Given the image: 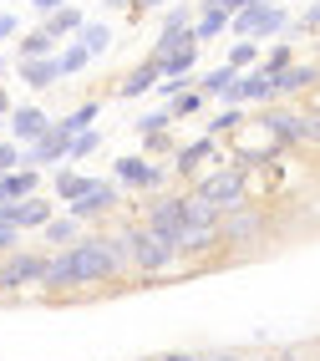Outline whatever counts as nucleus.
<instances>
[{
    "label": "nucleus",
    "instance_id": "obj_1",
    "mask_svg": "<svg viewBox=\"0 0 320 361\" xmlns=\"http://www.w3.org/2000/svg\"><path fill=\"white\" fill-rule=\"evenodd\" d=\"M71 255V275H77V290H102V285H122L128 280V270L117 264L107 234H82L66 245Z\"/></svg>",
    "mask_w": 320,
    "mask_h": 361
},
{
    "label": "nucleus",
    "instance_id": "obj_2",
    "mask_svg": "<svg viewBox=\"0 0 320 361\" xmlns=\"http://www.w3.org/2000/svg\"><path fill=\"white\" fill-rule=\"evenodd\" d=\"M219 245L229 255H259L269 245V209H259L254 199L224 209L219 214Z\"/></svg>",
    "mask_w": 320,
    "mask_h": 361
},
{
    "label": "nucleus",
    "instance_id": "obj_3",
    "mask_svg": "<svg viewBox=\"0 0 320 361\" xmlns=\"http://www.w3.org/2000/svg\"><path fill=\"white\" fill-rule=\"evenodd\" d=\"M250 173H254V163H209L204 168V178L193 183L204 199H214L219 209H234V204H244L250 199Z\"/></svg>",
    "mask_w": 320,
    "mask_h": 361
},
{
    "label": "nucleus",
    "instance_id": "obj_4",
    "mask_svg": "<svg viewBox=\"0 0 320 361\" xmlns=\"http://www.w3.org/2000/svg\"><path fill=\"white\" fill-rule=\"evenodd\" d=\"M259 123L269 128V137H275L280 148H305V142H310V112L295 107V102H269V107H259Z\"/></svg>",
    "mask_w": 320,
    "mask_h": 361
},
{
    "label": "nucleus",
    "instance_id": "obj_5",
    "mask_svg": "<svg viewBox=\"0 0 320 361\" xmlns=\"http://www.w3.org/2000/svg\"><path fill=\"white\" fill-rule=\"evenodd\" d=\"M290 26V11L275 6V0H264V6H239L229 16V31L234 36H250V41H264V36H285Z\"/></svg>",
    "mask_w": 320,
    "mask_h": 361
},
{
    "label": "nucleus",
    "instance_id": "obj_6",
    "mask_svg": "<svg viewBox=\"0 0 320 361\" xmlns=\"http://www.w3.org/2000/svg\"><path fill=\"white\" fill-rule=\"evenodd\" d=\"M117 209H122V183H102V178H97V183L87 188V194H77V199L66 204V214H71V219H77L82 229H87V224L112 219Z\"/></svg>",
    "mask_w": 320,
    "mask_h": 361
},
{
    "label": "nucleus",
    "instance_id": "obj_7",
    "mask_svg": "<svg viewBox=\"0 0 320 361\" xmlns=\"http://www.w3.org/2000/svg\"><path fill=\"white\" fill-rule=\"evenodd\" d=\"M36 275H41V255L36 250H6L0 255V300H11L16 290H36Z\"/></svg>",
    "mask_w": 320,
    "mask_h": 361
},
{
    "label": "nucleus",
    "instance_id": "obj_8",
    "mask_svg": "<svg viewBox=\"0 0 320 361\" xmlns=\"http://www.w3.org/2000/svg\"><path fill=\"white\" fill-rule=\"evenodd\" d=\"M112 183H122V188H163L168 183V168H158L147 153H128V158H117Z\"/></svg>",
    "mask_w": 320,
    "mask_h": 361
},
{
    "label": "nucleus",
    "instance_id": "obj_9",
    "mask_svg": "<svg viewBox=\"0 0 320 361\" xmlns=\"http://www.w3.org/2000/svg\"><path fill=\"white\" fill-rule=\"evenodd\" d=\"M315 87H320V61H290L285 71H275V102H300Z\"/></svg>",
    "mask_w": 320,
    "mask_h": 361
},
{
    "label": "nucleus",
    "instance_id": "obj_10",
    "mask_svg": "<svg viewBox=\"0 0 320 361\" xmlns=\"http://www.w3.org/2000/svg\"><path fill=\"white\" fill-rule=\"evenodd\" d=\"M36 290L46 295H71L77 290V275H71V255L66 250H51V255H41V275H36Z\"/></svg>",
    "mask_w": 320,
    "mask_h": 361
},
{
    "label": "nucleus",
    "instance_id": "obj_11",
    "mask_svg": "<svg viewBox=\"0 0 320 361\" xmlns=\"http://www.w3.org/2000/svg\"><path fill=\"white\" fill-rule=\"evenodd\" d=\"M142 224L153 234H163V239H173L183 229V188H178V194H158L153 204L142 209Z\"/></svg>",
    "mask_w": 320,
    "mask_h": 361
},
{
    "label": "nucleus",
    "instance_id": "obj_12",
    "mask_svg": "<svg viewBox=\"0 0 320 361\" xmlns=\"http://www.w3.org/2000/svg\"><path fill=\"white\" fill-rule=\"evenodd\" d=\"M234 102L239 107H269L275 102V77H269L264 66H250L234 77Z\"/></svg>",
    "mask_w": 320,
    "mask_h": 361
},
{
    "label": "nucleus",
    "instance_id": "obj_13",
    "mask_svg": "<svg viewBox=\"0 0 320 361\" xmlns=\"http://www.w3.org/2000/svg\"><path fill=\"white\" fill-rule=\"evenodd\" d=\"M46 128H51V117H46L41 107H16V112H6V133H11V142H20V148H26V142H36Z\"/></svg>",
    "mask_w": 320,
    "mask_h": 361
},
{
    "label": "nucleus",
    "instance_id": "obj_14",
    "mask_svg": "<svg viewBox=\"0 0 320 361\" xmlns=\"http://www.w3.org/2000/svg\"><path fill=\"white\" fill-rule=\"evenodd\" d=\"M66 133H56V128H46L36 142H26V148H20V153H26V168H51V163H61L66 158Z\"/></svg>",
    "mask_w": 320,
    "mask_h": 361
},
{
    "label": "nucleus",
    "instance_id": "obj_15",
    "mask_svg": "<svg viewBox=\"0 0 320 361\" xmlns=\"http://www.w3.org/2000/svg\"><path fill=\"white\" fill-rule=\"evenodd\" d=\"M214 153H219V137H209V133H204L199 142H188V148H173V173H178V178H193V173H199V168H204Z\"/></svg>",
    "mask_w": 320,
    "mask_h": 361
},
{
    "label": "nucleus",
    "instance_id": "obj_16",
    "mask_svg": "<svg viewBox=\"0 0 320 361\" xmlns=\"http://www.w3.org/2000/svg\"><path fill=\"white\" fill-rule=\"evenodd\" d=\"M234 77H239V71H234L229 61H219L214 71H204V77H199V92H204L209 102H224V107H239V102H234Z\"/></svg>",
    "mask_w": 320,
    "mask_h": 361
},
{
    "label": "nucleus",
    "instance_id": "obj_17",
    "mask_svg": "<svg viewBox=\"0 0 320 361\" xmlns=\"http://www.w3.org/2000/svg\"><path fill=\"white\" fill-rule=\"evenodd\" d=\"M16 71H20V82H26V87H36V92H46V87H56V82H61V61H56V56L16 61Z\"/></svg>",
    "mask_w": 320,
    "mask_h": 361
},
{
    "label": "nucleus",
    "instance_id": "obj_18",
    "mask_svg": "<svg viewBox=\"0 0 320 361\" xmlns=\"http://www.w3.org/2000/svg\"><path fill=\"white\" fill-rule=\"evenodd\" d=\"M36 183H41L36 168H11V173H0V204L31 199V194H36Z\"/></svg>",
    "mask_w": 320,
    "mask_h": 361
},
{
    "label": "nucleus",
    "instance_id": "obj_19",
    "mask_svg": "<svg viewBox=\"0 0 320 361\" xmlns=\"http://www.w3.org/2000/svg\"><path fill=\"white\" fill-rule=\"evenodd\" d=\"M46 219H51V204H46L41 194L16 199V204H11V224H16V229H41Z\"/></svg>",
    "mask_w": 320,
    "mask_h": 361
},
{
    "label": "nucleus",
    "instance_id": "obj_20",
    "mask_svg": "<svg viewBox=\"0 0 320 361\" xmlns=\"http://www.w3.org/2000/svg\"><path fill=\"white\" fill-rule=\"evenodd\" d=\"M56 46H61V41H56L51 31H46V26H41V31H26V36H20V41H16V61H36V56H56Z\"/></svg>",
    "mask_w": 320,
    "mask_h": 361
},
{
    "label": "nucleus",
    "instance_id": "obj_21",
    "mask_svg": "<svg viewBox=\"0 0 320 361\" xmlns=\"http://www.w3.org/2000/svg\"><path fill=\"white\" fill-rule=\"evenodd\" d=\"M219 209L214 199H204L199 188H183V224H219Z\"/></svg>",
    "mask_w": 320,
    "mask_h": 361
},
{
    "label": "nucleus",
    "instance_id": "obj_22",
    "mask_svg": "<svg viewBox=\"0 0 320 361\" xmlns=\"http://www.w3.org/2000/svg\"><path fill=\"white\" fill-rule=\"evenodd\" d=\"M229 31V16L219 11V6H204L199 0V16H193V41H214V36H224Z\"/></svg>",
    "mask_w": 320,
    "mask_h": 361
},
{
    "label": "nucleus",
    "instance_id": "obj_23",
    "mask_svg": "<svg viewBox=\"0 0 320 361\" xmlns=\"http://www.w3.org/2000/svg\"><path fill=\"white\" fill-rule=\"evenodd\" d=\"M41 234H46V245H51V250H66L71 239H82V224L71 219V214H51V219L41 224Z\"/></svg>",
    "mask_w": 320,
    "mask_h": 361
},
{
    "label": "nucleus",
    "instance_id": "obj_24",
    "mask_svg": "<svg viewBox=\"0 0 320 361\" xmlns=\"http://www.w3.org/2000/svg\"><path fill=\"white\" fill-rule=\"evenodd\" d=\"M153 87H158V66L142 61V66H133L128 77L117 82V97H142V92H153Z\"/></svg>",
    "mask_w": 320,
    "mask_h": 361
},
{
    "label": "nucleus",
    "instance_id": "obj_25",
    "mask_svg": "<svg viewBox=\"0 0 320 361\" xmlns=\"http://www.w3.org/2000/svg\"><path fill=\"white\" fill-rule=\"evenodd\" d=\"M82 20H87V16H82L77 6H61V11L46 16V31H51V36L61 41V36H77V31H82Z\"/></svg>",
    "mask_w": 320,
    "mask_h": 361
},
{
    "label": "nucleus",
    "instance_id": "obj_26",
    "mask_svg": "<svg viewBox=\"0 0 320 361\" xmlns=\"http://www.w3.org/2000/svg\"><path fill=\"white\" fill-rule=\"evenodd\" d=\"M97 112H102V102H82L77 112H66V117H56V123H51V128L71 137V133H82V128H92V123H97Z\"/></svg>",
    "mask_w": 320,
    "mask_h": 361
},
{
    "label": "nucleus",
    "instance_id": "obj_27",
    "mask_svg": "<svg viewBox=\"0 0 320 361\" xmlns=\"http://www.w3.org/2000/svg\"><path fill=\"white\" fill-rule=\"evenodd\" d=\"M77 46H87V56H102L107 46H112V26H97V20H82V31H77Z\"/></svg>",
    "mask_w": 320,
    "mask_h": 361
},
{
    "label": "nucleus",
    "instance_id": "obj_28",
    "mask_svg": "<svg viewBox=\"0 0 320 361\" xmlns=\"http://www.w3.org/2000/svg\"><path fill=\"white\" fill-rule=\"evenodd\" d=\"M234 71H250V66H259V41H250V36H239L234 46H229V56H224Z\"/></svg>",
    "mask_w": 320,
    "mask_h": 361
},
{
    "label": "nucleus",
    "instance_id": "obj_29",
    "mask_svg": "<svg viewBox=\"0 0 320 361\" xmlns=\"http://www.w3.org/2000/svg\"><path fill=\"white\" fill-rule=\"evenodd\" d=\"M92 183H97L92 173H56V199H61V204H71L77 194H87Z\"/></svg>",
    "mask_w": 320,
    "mask_h": 361
},
{
    "label": "nucleus",
    "instance_id": "obj_30",
    "mask_svg": "<svg viewBox=\"0 0 320 361\" xmlns=\"http://www.w3.org/2000/svg\"><path fill=\"white\" fill-rule=\"evenodd\" d=\"M97 148H102V133H97V128H82V133H71V142H66V158H92Z\"/></svg>",
    "mask_w": 320,
    "mask_h": 361
},
{
    "label": "nucleus",
    "instance_id": "obj_31",
    "mask_svg": "<svg viewBox=\"0 0 320 361\" xmlns=\"http://www.w3.org/2000/svg\"><path fill=\"white\" fill-rule=\"evenodd\" d=\"M193 16H199V6H168L163 11V31H193Z\"/></svg>",
    "mask_w": 320,
    "mask_h": 361
},
{
    "label": "nucleus",
    "instance_id": "obj_32",
    "mask_svg": "<svg viewBox=\"0 0 320 361\" xmlns=\"http://www.w3.org/2000/svg\"><path fill=\"white\" fill-rule=\"evenodd\" d=\"M199 107H204V92H199V87L178 92V97H168V117H193Z\"/></svg>",
    "mask_w": 320,
    "mask_h": 361
},
{
    "label": "nucleus",
    "instance_id": "obj_33",
    "mask_svg": "<svg viewBox=\"0 0 320 361\" xmlns=\"http://www.w3.org/2000/svg\"><path fill=\"white\" fill-rule=\"evenodd\" d=\"M234 128H244V107H224V112H214V123H209V137H229Z\"/></svg>",
    "mask_w": 320,
    "mask_h": 361
},
{
    "label": "nucleus",
    "instance_id": "obj_34",
    "mask_svg": "<svg viewBox=\"0 0 320 361\" xmlns=\"http://www.w3.org/2000/svg\"><path fill=\"white\" fill-rule=\"evenodd\" d=\"M56 61H61V77H77V71H87V46H66V51H56Z\"/></svg>",
    "mask_w": 320,
    "mask_h": 361
},
{
    "label": "nucleus",
    "instance_id": "obj_35",
    "mask_svg": "<svg viewBox=\"0 0 320 361\" xmlns=\"http://www.w3.org/2000/svg\"><path fill=\"white\" fill-rule=\"evenodd\" d=\"M290 61H295V41H280V46H269V56H264L259 66L269 71V77H275V71H285Z\"/></svg>",
    "mask_w": 320,
    "mask_h": 361
},
{
    "label": "nucleus",
    "instance_id": "obj_36",
    "mask_svg": "<svg viewBox=\"0 0 320 361\" xmlns=\"http://www.w3.org/2000/svg\"><path fill=\"white\" fill-rule=\"evenodd\" d=\"M11 168H26V153H20V142L0 137V173H11Z\"/></svg>",
    "mask_w": 320,
    "mask_h": 361
},
{
    "label": "nucleus",
    "instance_id": "obj_37",
    "mask_svg": "<svg viewBox=\"0 0 320 361\" xmlns=\"http://www.w3.org/2000/svg\"><path fill=\"white\" fill-rule=\"evenodd\" d=\"M142 148H147V153H173L178 142H173V133L163 128V133H142Z\"/></svg>",
    "mask_w": 320,
    "mask_h": 361
},
{
    "label": "nucleus",
    "instance_id": "obj_38",
    "mask_svg": "<svg viewBox=\"0 0 320 361\" xmlns=\"http://www.w3.org/2000/svg\"><path fill=\"white\" fill-rule=\"evenodd\" d=\"M168 123H173V117H168V112H147L142 123H137V137H142V133H163Z\"/></svg>",
    "mask_w": 320,
    "mask_h": 361
},
{
    "label": "nucleus",
    "instance_id": "obj_39",
    "mask_svg": "<svg viewBox=\"0 0 320 361\" xmlns=\"http://www.w3.org/2000/svg\"><path fill=\"white\" fill-rule=\"evenodd\" d=\"M16 245H20V229H6V224H0V255L16 250Z\"/></svg>",
    "mask_w": 320,
    "mask_h": 361
},
{
    "label": "nucleus",
    "instance_id": "obj_40",
    "mask_svg": "<svg viewBox=\"0 0 320 361\" xmlns=\"http://www.w3.org/2000/svg\"><path fill=\"white\" fill-rule=\"evenodd\" d=\"M11 36H16V16L0 11V41H11Z\"/></svg>",
    "mask_w": 320,
    "mask_h": 361
},
{
    "label": "nucleus",
    "instance_id": "obj_41",
    "mask_svg": "<svg viewBox=\"0 0 320 361\" xmlns=\"http://www.w3.org/2000/svg\"><path fill=\"white\" fill-rule=\"evenodd\" d=\"M31 6H36L41 16H51V11H61V6H66V0H31Z\"/></svg>",
    "mask_w": 320,
    "mask_h": 361
},
{
    "label": "nucleus",
    "instance_id": "obj_42",
    "mask_svg": "<svg viewBox=\"0 0 320 361\" xmlns=\"http://www.w3.org/2000/svg\"><path fill=\"white\" fill-rule=\"evenodd\" d=\"M204 361H250L244 351H214V356H204Z\"/></svg>",
    "mask_w": 320,
    "mask_h": 361
},
{
    "label": "nucleus",
    "instance_id": "obj_43",
    "mask_svg": "<svg viewBox=\"0 0 320 361\" xmlns=\"http://www.w3.org/2000/svg\"><path fill=\"white\" fill-rule=\"evenodd\" d=\"M153 6H168V0H137V6H133V20H142V11H153Z\"/></svg>",
    "mask_w": 320,
    "mask_h": 361
},
{
    "label": "nucleus",
    "instance_id": "obj_44",
    "mask_svg": "<svg viewBox=\"0 0 320 361\" xmlns=\"http://www.w3.org/2000/svg\"><path fill=\"white\" fill-rule=\"evenodd\" d=\"M158 361H204V356H193V351H168V356H158Z\"/></svg>",
    "mask_w": 320,
    "mask_h": 361
},
{
    "label": "nucleus",
    "instance_id": "obj_45",
    "mask_svg": "<svg viewBox=\"0 0 320 361\" xmlns=\"http://www.w3.org/2000/svg\"><path fill=\"white\" fill-rule=\"evenodd\" d=\"M11 112V97H6V92H0V117H6Z\"/></svg>",
    "mask_w": 320,
    "mask_h": 361
},
{
    "label": "nucleus",
    "instance_id": "obj_46",
    "mask_svg": "<svg viewBox=\"0 0 320 361\" xmlns=\"http://www.w3.org/2000/svg\"><path fill=\"white\" fill-rule=\"evenodd\" d=\"M290 361H315V356H300V351H290Z\"/></svg>",
    "mask_w": 320,
    "mask_h": 361
},
{
    "label": "nucleus",
    "instance_id": "obj_47",
    "mask_svg": "<svg viewBox=\"0 0 320 361\" xmlns=\"http://www.w3.org/2000/svg\"><path fill=\"white\" fill-rule=\"evenodd\" d=\"M264 361H290V356H264Z\"/></svg>",
    "mask_w": 320,
    "mask_h": 361
},
{
    "label": "nucleus",
    "instance_id": "obj_48",
    "mask_svg": "<svg viewBox=\"0 0 320 361\" xmlns=\"http://www.w3.org/2000/svg\"><path fill=\"white\" fill-rule=\"evenodd\" d=\"M315 361H320V346H315Z\"/></svg>",
    "mask_w": 320,
    "mask_h": 361
}]
</instances>
